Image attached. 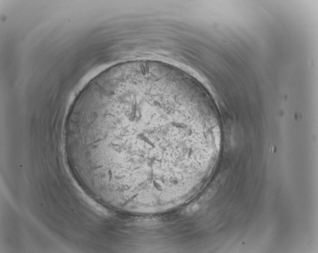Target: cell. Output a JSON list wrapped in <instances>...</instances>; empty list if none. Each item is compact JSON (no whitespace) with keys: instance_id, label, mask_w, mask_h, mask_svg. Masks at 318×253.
<instances>
[{"instance_id":"1","label":"cell","mask_w":318,"mask_h":253,"mask_svg":"<svg viewBox=\"0 0 318 253\" xmlns=\"http://www.w3.org/2000/svg\"><path fill=\"white\" fill-rule=\"evenodd\" d=\"M218 130L211 100L177 73L124 67L88 84L65 130L80 173L126 213L181 200L204 172Z\"/></svg>"}]
</instances>
